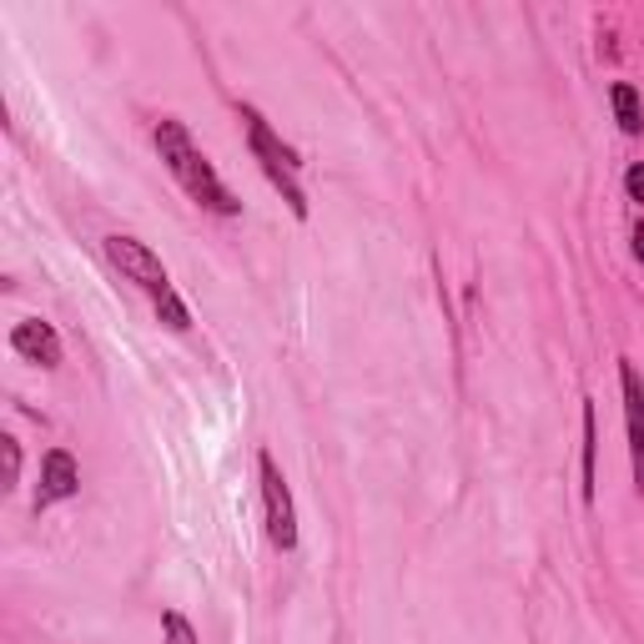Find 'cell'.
Masks as SVG:
<instances>
[{"label": "cell", "mask_w": 644, "mask_h": 644, "mask_svg": "<svg viewBox=\"0 0 644 644\" xmlns=\"http://www.w3.org/2000/svg\"><path fill=\"white\" fill-rule=\"evenodd\" d=\"M156 151H162V162L172 166V177L187 187V197H192L197 206L217 212V217H237V212H242V202H237V197L217 181L212 162H206L202 151L192 147V137H187V126H181V122H162V126H156Z\"/></svg>", "instance_id": "obj_1"}, {"label": "cell", "mask_w": 644, "mask_h": 644, "mask_svg": "<svg viewBox=\"0 0 644 644\" xmlns=\"http://www.w3.org/2000/svg\"><path fill=\"white\" fill-rule=\"evenodd\" d=\"M242 122H248V141H252V151H257V162H262V172H267V181L282 192V202L292 206V217L307 222V197H302V187H298V166L302 162L273 137V126L262 122L257 111H242Z\"/></svg>", "instance_id": "obj_2"}, {"label": "cell", "mask_w": 644, "mask_h": 644, "mask_svg": "<svg viewBox=\"0 0 644 644\" xmlns=\"http://www.w3.org/2000/svg\"><path fill=\"white\" fill-rule=\"evenodd\" d=\"M106 257L111 267L126 277V282H137V288H147L151 298H162V292H172V282H166V267L162 257L147 248V242H137V237H106Z\"/></svg>", "instance_id": "obj_3"}, {"label": "cell", "mask_w": 644, "mask_h": 644, "mask_svg": "<svg viewBox=\"0 0 644 644\" xmlns=\"http://www.w3.org/2000/svg\"><path fill=\"white\" fill-rule=\"evenodd\" d=\"M257 473H262V508H267V539L277 548H292L298 544V514H292V494L282 483V468L273 464V453L257 458Z\"/></svg>", "instance_id": "obj_4"}, {"label": "cell", "mask_w": 644, "mask_h": 644, "mask_svg": "<svg viewBox=\"0 0 644 644\" xmlns=\"http://www.w3.org/2000/svg\"><path fill=\"white\" fill-rule=\"evenodd\" d=\"M76 489H81V468H76V458H71L66 449H51L41 464V489H36V508H51V504H66V498H76Z\"/></svg>", "instance_id": "obj_5"}, {"label": "cell", "mask_w": 644, "mask_h": 644, "mask_svg": "<svg viewBox=\"0 0 644 644\" xmlns=\"http://www.w3.org/2000/svg\"><path fill=\"white\" fill-rule=\"evenodd\" d=\"M11 348L26 357V363H41V368H55V363H61V338H55V328H51V323H41V317L15 323Z\"/></svg>", "instance_id": "obj_6"}, {"label": "cell", "mask_w": 644, "mask_h": 644, "mask_svg": "<svg viewBox=\"0 0 644 644\" xmlns=\"http://www.w3.org/2000/svg\"><path fill=\"white\" fill-rule=\"evenodd\" d=\"M619 383H624V413H630V449H634V483L644 489V388L634 378V368L624 363L619 368Z\"/></svg>", "instance_id": "obj_7"}, {"label": "cell", "mask_w": 644, "mask_h": 644, "mask_svg": "<svg viewBox=\"0 0 644 644\" xmlns=\"http://www.w3.org/2000/svg\"><path fill=\"white\" fill-rule=\"evenodd\" d=\"M609 101H615L619 131H624V137H640V131H644V106H640V91H634L630 81H615V86H609Z\"/></svg>", "instance_id": "obj_8"}, {"label": "cell", "mask_w": 644, "mask_h": 644, "mask_svg": "<svg viewBox=\"0 0 644 644\" xmlns=\"http://www.w3.org/2000/svg\"><path fill=\"white\" fill-rule=\"evenodd\" d=\"M594 443H599V428H594V408L584 403V504H594Z\"/></svg>", "instance_id": "obj_9"}, {"label": "cell", "mask_w": 644, "mask_h": 644, "mask_svg": "<svg viewBox=\"0 0 644 644\" xmlns=\"http://www.w3.org/2000/svg\"><path fill=\"white\" fill-rule=\"evenodd\" d=\"M156 317H162L172 332H187V328H192V317H187V307H181L177 292H162V298H156Z\"/></svg>", "instance_id": "obj_10"}, {"label": "cell", "mask_w": 644, "mask_h": 644, "mask_svg": "<svg viewBox=\"0 0 644 644\" xmlns=\"http://www.w3.org/2000/svg\"><path fill=\"white\" fill-rule=\"evenodd\" d=\"M162 630H166V640H162V644H197L192 624H187L181 615H166V619H162Z\"/></svg>", "instance_id": "obj_11"}, {"label": "cell", "mask_w": 644, "mask_h": 644, "mask_svg": "<svg viewBox=\"0 0 644 644\" xmlns=\"http://www.w3.org/2000/svg\"><path fill=\"white\" fill-rule=\"evenodd\" d=\"M0 453H5V489H15V479H21V443L0 439Z\"/></svg>", "instance_id": "obj_12"}, {"label": "cell", "mask_w": 644, "mask_h": 644, "mask_svg": "<svg viewBox=\"0 0 644 644\" xmlns=\"http://www.w3.org/2000/svg\"><path fill=\"white\" fill-rule=\"evenodd\" d=\"M624 192H630V202H644V162H634L624 172Z\"/></svg>", "instance_id": "obj_13"}, {"label": "cell", "mask_w": 644, "mask_h": 644, "mask_svg": "<svg viewBox=\"0 0 644 644\" xmlns=\"http://www.w3.org/2000/svg\"><path fill=\"white\" fill-rule=\"evenodd\" d=\"M634 257L644 262V222H640V227H634Z\"/></svg>", "instance_id": "obj_14"}]
</instances>
